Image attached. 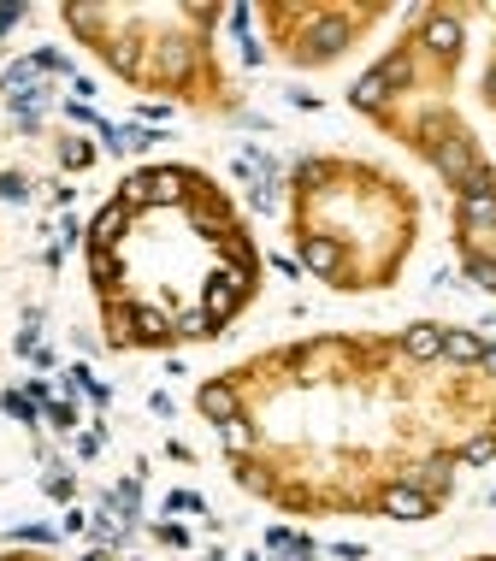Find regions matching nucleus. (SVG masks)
Instances as JSON below:
<instances>
[{
	"label": "nucleus",
	"mask_w": 496,
	"mask_h": 561,
	"mask_svg": "<svg viewBox=\"0 0 496 561\" xmlns=\"http://www.w3.org/2000/svg\"><path fill=\"white\" fill-rule=\"evenodd\" d=\"M426 130H437V136H426V160H432V166L443 172V178H449V184H461V178H467V172L479 166V154H473V142H467L461 130H443L437 119H432Z\"/></svg>",
	"instance_id": "obj_1"
},
{
	"label": "nucleus",
	"mask_w": 496,
	"mask_h": 561,
	"mask_svg": "<svg viewBox=\"0 0 496 561\" xmlns=\"http://www.w3.org/2000/svg\"><path fill=\"white\" fill-rule=\"evenodd\" d=\"M248 284H254V278H243V272H231V266H219V272L207 278V296H201V308H207V313H213V319H219V325H225L231 313L243 308Z\"/></svg>",
	"instance_id": "obj_2"
},
{
	"label": "nucleus",
	"mask_w": 496,
	"mask_h": 561,
	"mask_svg": "<svg viewBox=\"0 0 496 561\" xmlns=\"http://www.w3.org/2000/svg\"><path fill=\"white\" fill-rule=\"evenodd\" d=\"M378 508L390 514V520H402V526H414V520H432V508L437 502L426 497V491H414V485H384V497H378Z\"/></svg>",
	"instance_id": "obj_3"
},
{
	"label": "nucleus",
	"mask_w": 496,
	"mask_h": 561,
	"mask_svg": "<svg viewBox=\"0 0 496 561\" xmlns=\"http://www.w3.org/2000/svg\"><path fill=\"white\" fill-rule=\"evenodd\" d=\"M130 337L148 343V349H172L178 325H172V313H160V308H130Z\"/></svg>",
	"instance_id": "obj_4"
},
{
	"label": "nucleus",
	"mask_w": 496,
	"mask_h": 561,
	"mask_svg": "<svg viewBox=\"0 0 496 561\" xmlns=\"http://www.w3.org/2000/svg\"><path fill=\"white\" fill-rule=\"evenodd\" d=\"M195 408H201V414H207L213 426H219V420H237V414H243V402H237V384H231V378H207V384L195 390Z\"/></svg>",
	"instance_id": "obj_5"
},
{
	"label": "nucleus",
	"mask_w": 496,
	"mask_h": 561,
	"mask_svg": "<svg viewBox=\"0 0 496 561\" xmlns=\"http://www.w3.org/2000/svg\"><path fill=\"white\" fill-rule=\"evenodd\" d=\"M402 485H414V491H426V497L437 502L449 485H455V455H432V461L408 467V473H402Z\"/></svg>",
	"instance_id": "obj_6"
},
{
	"label": "nucleus",
	"mask_w": 496,
	"mask_h": 561,
	"mask_svg": "<svg viewBox=\"0 0 496 561\" xmlns=\"http://www.w3.org/2000/svg\"><path fill=\"white\" fill-rule=\"evenodd\" d=\"M420 42H426V54H432V60H443V65L461 60V24H455V18H443V12H437V18H426Z\"/></svg>",
	"instance_id": "obj_7"
},
{
	"label": "nucleus",
	"mask_w": 496,
	"mask_h": 561,
	"mask_svg": "<svg viewBox=\"0 0 496 561\" xmlns=\"http://www.w3.org/2000/svg\"><path fill=\"white\" fill-rule=\"evenodd\" d=\"M201 184L195 172H148V207H178V201H189V189Z\"/></svg>",
	"instance_id": "obj_8"
},
{
	"label": "nucleus",
	"mask_w": 496,
	"mask_h": 561,
	"mask_svg": "<svg viewBox=\"0 0 496 561\" xmlns=\"http://www.w3.org/2000/svg\"><path fill=\"white\" fill-rule=\"evenodd\" d=\"M302 266H308L313 278H337L343 272V243L337 237H302Z\"/></svg>",
	"instance_id": "obj_9"
},
{
	"label": "nucleus",
	"mask_w": 496,
	"mask_h": 561,
	"mask_svg": "<svg viewBox=\"0 0 496 561\" xmlns=\"http://www.w3.org/2000/svg\"><path fill=\"white\" fill-rule=\"evenodd\" d=\"M124 225H130V207H124V201H107V207L89 219V249H119Z\"/></svg>",
	"instance_id": "obj_10"
},
{
	"label": "nucleus",
	"mask_w": 496,
	"mask_h": 561,
	"mask_svg": "<svg viewBox=\"0 0 496 561\" xmlns=\"http://www.w3.org/2000/svg\"><path fill=\"white\" fill-rule=\"evenodd\" d=\"M402 355H408V361H437V355H443V325H432V319L408 325V331H402Z\"/></svg>",
	"instance_id": "obj_11"
},
{
	"label": "nucleus",
	"mask_w": 496,
	"mask_h": 561,
	"mask_svg": "<svg viewBox=\"0 0 496 561\" xmlns=\"http://www.w3.org/2000/svg\"><path fill=\"white\" fill-rule=\"evenodd\" d=\"M443 361L479 367V361H485V337H479V331H443Z\"/></svg>",
	"instance_id": "obj_12"
},
{
	"label": "nucleus",
	"mask_w": 496,
	"mask_h": 561,
	"mask_svg": "<svg viewBox=\"0 0 496 561\" xmlns=\"http://www.w3.org/2000/svg\"><path fill=\"white\" fill-rule=\"evenodd\" d=\"M89 278H95L101 296H119V278H124L119 249H89Z\"/></svg>",
	"instance_id": "obj_13"
},
{
	"label": "nucleus",
	"mask_w": 496,
	"mask_h": 561,
	"mask_svg": "<svg viewBox=\"0 0 496 561\" xmlns=\"http://www.w3.org/2000/svg\"><path fill=\"white\" fill-rule=\"evenodd\" d=\"M343 48H349V18H343V12L319 18V30H313V54L331 60V54H343Z\"/></svg>",
	"instance_id": "obj_14"
},
{
	"label": "nucleus",
	"mask_w": 496,
	"mask_h": 561,
	"mask_svg": "<svg viewBox=\"0 0 496 561\" xmlns=\"http://www.w3.org/2000/svg\"><path fill=\"white\" fill-rule=\"evenodd\" d=\"M384 101H390V83H384V71L372 65L367 77L349 89V107H361V113H384Z\"/></svg>",
	"instance_id": "obj_15"
},
{
	"label": "nucleus",
	"mask_w": 496,
	"mask_h": 561,
	"mask_svg": "<svg viewBox=\"0 0 496 561\" xmlns=\"http://www.w3.org/2000/svg\"><path fill=\"white\" fill-rule=\"evenodd\" d=\"M213 432H219V443H225L231 455H248V449L260 443V432H254V420H248V414H237V420H219Z\"/></svg>",
	"instance_id": "obj_16"
},
{
	"label": "nucleus",
	"mask_w": 496,
	"mask_h": 561,
	"mask_svg": "<svg viewBox=\"0 0 496 561\" xmlns=\"http://www.w3.org/2000/svg\"><path fill=\"white\" fill-rule=\"evenodd\" d=\"M461 225L467 231H496V195H461Z\"/></svg>",
	"instance_id": "obj_17"
},
{
	"label": "nucleus",
	"mask_w": 496,
	"mask_h": 561,
	"mask_svg": "<svg viewBox=\"0 0 496 561\" xmlns=\"http://www.w3.org/2000/svg\"><path fill=\"white\" fill-rule=\"evenodd\" d=\"M172 325H178V337H189V343H207V337H219V319H213L207 308H189V313H178Z\"/></svg>",
	"instance_id": "obj_18"
},
{
	"label": "nucleus",
	"mask_w": 496,
	"mask_h": 561,
	"mask_svg": "<svg viewBox=\"0 0 496 561\" xmlns=\"http://www.w3.org/2000/svg\"><path fill=\"white\" fill-rule=\"evenodd\" d=\"M219 254H225V266H231V272H243V278H254V243H248L243 231H231V237L219 243Z\"/></svg>",
	"instance_id": "obj_19"
},
{
	"label": "nucleus",
	"mask_w": 496,
	"mask_h": 561,
	"mask_svg": "<svg viewBox=\"0 0 496 561\" xmlns=\"http://www.w3.org/2000/svg\"><path fill=\"white\" fill-rule=\"evenodd\" d=\"M101 302H107V343H136V337H130V302H119V296H101Z\"/></svg>",
	"instance_id": "obj_20"
},
{
	"label": "nucleus",
	"mask_w": 496,
	"mask_h": 561,
	"mask_svg": "<svg viewBox=\"0 0 496 561\" xmlns=\"http://www.w3.org/2000/svg\"><path fill=\"white\" fill-rule=\"evenodd\" d=\"M65 384H71V390H83V396H89V402H101V408L113 402V390H107L101 378L89 373V367H71V373H65Z\"/></svg>",
	"instance_id": "obj_21"
},
{
	"label": "nucleus",
	"mask_w": 496,
	"mask_h": 561,
	"mask_svg": "<svg viewBox=\"0 0 496 561\" xmlns=\"http://www.w3.org/2000/svg\"><path fill=\"white\" fill-rule=\"evenodd\" d=\"M461 272H467V284H479V290H491V296H496V260H491V254H467Z\"/></svg>",
	"instance_id": "obj_22"
},
{
	"label": "nucleus",
	"mask_w": 496,
	"mask_h": 561,
	"mask_svg": "<svg viewBox=\"0 0 496 561\" xmlns=\"http://www.w3.org/2000/svg\"><path fill=\"white\" fill-rule=\"evenodd\" d=\"M95 154H101V148H95V142H83V136H65V142H60V160L71 166V172L95 166Z\"/></svg>",
	"instance_id": "obj_23"
},
{
	"label": "nucleus",
	"mask_w": 496,
	"mask_h": 561,
	"mask_svg": "<svg viewBox=\"0 0 496 561\" xmlns=\"http://www.w3.org/2000/svg\"><path fill=\"white\" fill-rule=\"evenodd\" d=\"M0 408H6L12 420H24V426H42V408H36L24 390H6V396H0Z\"/></svg>",
	"instance_id": "obj_24"
},
{
	"label": "nucleus",
	"mask_w": 496,
	"mask_h": 561,
	"mask_svg": "<svg viewBox=\"0 0 496 561\" xmlns=\"http://www.w3.org/2000/svg\"><path fill=\"white\" fill-rule=\"evenodd\" d=\"M455 189H461V195H496V166H485V160H479V166H473V172H467Z\"/></svg>",
	"instance_id": "obj_25"
},
{
	"label": "nucleus",
	"mask_w": 496,
	"mask_h": 561,
	"mask_svg": "<svg viewBox=\"0 0 496 561\" xmlns=\"http://www.w3.org/2000/svg\"><path fill=\"white\" fill-rule=\"evenodd\" d=\"M485 461H496V437H473V443L455 455V467H485Z\"/></svg>",
	"instance_id": "obj_26"
},
{
	"label": "nucleus",
	"mask_w": 496,
	"mask_h": 561,
	"mask_svg": "<svg viewBox=\"0 0 496 561\" xmlns=\"http://www.w3.org/2000/svg\"><path fill=\"white\" fill-rule=\"evenodd\" d=\"M302 544H313V538L290 532V526H266V550H272V556H284V550H302Z\"/></svg>",
	"instance_id": "obj_27"
},
{
	"label": "nucleus",
	"mask_w": 496,
	"mask_h": 561,
	"mask_svg": "<svg viewBox=\"0 0 496 561\" xmlns=\"http://www.w3.org/2000/svg\"><path fill=\"white\" fill-rule=\"evenodd\" d=\"M378 71H384V83H390V95H396V89H408V77H414V65H408V54H390V60L378 65Z\"/></svg>",
	"instance_id": "obj_28"
},
{
	"label": "nucleus",
	"mask_w": 496,
	"mask_h": 561,
	"mask_svg": "<svg viewBox=\"0 0 496 561\" xmlns=\"http://www.w3.org/2000/svg\"><path fill=\"white\" fill-rule=\"evenodd\" d=\"M119 201L124 207H148V172H130L119 184Z\"/></svg>",
	"instance_id": "obj_29"
},
{
	"label": "nucleus",
	"mask_w": 496,
	"mask_h": 561,
	"mask_svg": "<svg viewBox=\"0 0 496 561\" xmlns=\"http://www.w3.org/2000/svg\"><path fill=\"white\" fill-rule=\"evenodd\" d=\"M54 432H77V402H48V414H42Z\"/></svg>",
	"instance_id": "obj_30"
},
{
	"label": "nucleus",
	"mask_w": 496,
	"mask_h": 561,
	"mask_svg": "<svg viewBox=\"0 0 496 561\" xmlns=\"http://www.w3.org/2000/svg\"><path fill=\"white\" fill-rule=\"evenodd\" d=\"M0 201H30V178L24 172H0Z\"/></svg>",
	"instance_id": "obj_31"
},
{
	"label": "nucleus",
	"mask_w": 496,
	"mask_h": 561,
	"mask_svg": "<svg viewBox=\"0 0 496 561\" xmlns=\"http://www.w3.org/2000/svg\"><path fill=\"white\" fill-rule=\"evenodd\" d=\"M65 113H71V125H95V130H107V119H101V113H95L89 101H77V95L65 101Z\"/></svg>",
	"instance_id": "obj_32"
},
{
	"label": "nucleus",
	"mask_w": 496,
	"mask_h": 561,
	"mask_svg": "<svg viewBox=\"0 0 496 561\" xmlns=\"http://www.w3.org/2000/svg\"><path fill=\"white\" fill-rule=\"evenodd\" d=\"M12 544H54V526H12Z\"/></svg>",
	"instance_id": "obj_33"
},
{
	"label": "nucleus",
	"mask_w": 496,
	"mask_h": 561,
	"mask_svg": "<svg viewBox=\"0 0 496 561\" xmlns=\"http://www.w3.org/2000/svg\"><path fill=\"white\" fill-rule=\"evenodd\" d=\"M201 508H207V502L195 497V491H172V497H166V514H201Z\"/></svg>",
	"instance_id": "obj_34"
},
{
	"label": "nucleus",
	"mask_w": 496,
	"mask_h": 561,
	"mask_svg": "<svg viewBox=\"0 0 496 561\" xmlns=\"http://www.w3.org/2000/svg\"><path fill=\"white\" fill-rule=\"evenodd\" d=\"M42 491H48L54 502H71V479H65V473H48V479H42Z\"/></svg>",
	"instance_id": "obj_35"
},
{
	"label": "nucleus",
	"mask_w": 496,
	"mask_h": 561,
	"mask_svg": "<svg viewBox=\"0 0 496 561\" xmlns=\"http://www.w3.org/2000/svg\"><path fill=\"white\" fill-rule=\"evenodd\" d=\"M154 538H160V544H172V550H184V544H189V532H184V526H172V520H166V526H154Z\"/></svg>",
	"instance_id": "obj_36"
},
{
	"label": "nucleus",
	"mask_w": 496,
	"mask_h": 561,
	"mask_svg": "<svg viewBox=\"0 0 496 561\" xmlns=\"http://www.w3.org/2000/svg\"><path fill=\"white\" fill-rule=\"evenodd\" d=\"M248 201H254L260 213H272V207H278V189H272V184H254V189H248Z\"/></svg>",
	"instance_id": "obj_37"
},
{
	"label": "nucleus",
	"mask_w": 496,
	"mask_h": 561,
	"mask_svg": "<svg viewBox=\"0 0 496 561\" xmlns=\"http://www.w3.org/2000/svg\"><path fill=\"white\" fill-rule=\"evenodd\" d=\"M101 455V432H77V461H95Z\"/></svg>",
	"instance_id": "obj_38"
},
{
	"label": "nucleus",
	"mask_w": 496,
	"mask_h": 561,
	"mask_svg": "<svg viewBox=\"0 0 496 561\" xmlns=\"http://www.w3.org/2000/svg\"><path fill=\"white\" fill-rule=\"evenodd\" d=\"M24 396H30L36 408H48V402H54V390H48V378H30V390H24Z\"/></svg>",
	"instance_id": "obj_39"
},
{
	"label": "nucleus",
	"mask_w": 496,
	"mask_h": 561,
	"mask_svg": "<svg viewBox=\"0 0 496 561\" xmlns=\"http://www.w3.org/2000/svg\"><path fill=\"white\" fill-rule=\"evenodd\" d=\"M83 526H89V514H77V508H71V514H65V520H60V532H71V538H77Z\"/></svg>",
	"instance_id": "obj_40"
},
{
	"label": "nucleus",
	"mask_w": 496,
	"mask_h": 561,
	"mask_svg": "<svg viewBox=\"0 0 496 561\" xmlns=\"http://www.w3.org/2000/svg\"><path fill=\"white\" fill-rule=\"evenodd\" d=\"M331 556H337V561H367V550H361V544H337Z\"/></svg>",
	"instance_id": "obj_41"
},
{
	"label": "nucleus",
	"mask_w": 496,
	"mask_h": 561,
	"mask_svg": "<svg viewBox=\"0 0 496 561\" xmlns=\"http://www.w3.org/2000/svg\"><path fill=\"white\" fill-rule=\"evenodd\" d=\"M18 18H24V6H0V36H6V30H12Z\"/></svg>",
	"instance_id": "obj_42"
},
{
	"label": "nucleus",
	"mask_w": 496,
	"mask_h": 561,
	"mask_svg": "<svg viewBox=\"0 0 496 561\" xmlns=\"http://www.w3.org/2000/svg\"><path fill=\"white\" fill-rule=\"evenodd\" d=\"M313 556H319V550H313V544H302V550H284L278 561H313Z\"/></svg>",
	"instance_id": "obj_43"
},
{
	"label": "nucleus",
	"mask_w": 496,
	"mask_h": 561,
	"mask_svg": "<svg viewBox=\"0 0 496 561\" xmlns=\"http://www.w3.org/2000/svg\"><path fill=\"white\" fill-rule=\"evenodd\" d=\"M479 367H485V373L496 378V349H491V343H485V361H479Z\"/></svg>",
	"instance_id": "obj_44"
},
{
	"label": "nucleus",
	"mask_w": 496,
	"mask_h": 561,
	"mask_svg": "<svg viewBox=\"0 0 496 561\" xmlns=\"http://www.w3.org/2000/svg\"><path fill=\"white\" fill-rule=\"evenodd\" d=\"M485 95H491V101H496V65H491V71H485Z\"/></svg>",
	"instance_id": "obj_45"
},
{
	"label": "nucleus",
	"mask_w": 496,
	"mask_h": 561,
	"mask_svg": "<svg viewBox=\"0 0 496 561\" xmlns=\"http://www.w3.org/2000/svg\"><path fill=\"white\" fill-rule=\"evenodd\" d=\"M83 561H113V550H89Z\"/></svg>",
	"instance_id": "obj_46"
},
{
	"label": "nucleus",
	"mask_w": 496,
	"mask_h": 561,
	"mask_svg": "<svg viewBox=\"0 0 496 561\" xmlns=\"http://www.w3.org/2000/svg\"><path fill=\"white\" fill-rule=\"evenodd\" d=\"M491 502H496V491H491Z\"/></svg>",
	"instance_id": "obj_47"
}]
</instances>
